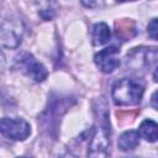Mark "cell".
<instances>
[{"label": "cell", "mask_w": 158, "mask_h": 158, "mask_svg": "<svg viewBox=\"0 0 158 158\" xmlns=\"http://www.w3.org/2000/svg\"><path fill=\"white\" fill-rule=\"evenodd\" d=\"M0 133L11 141H25L31 135V126L21 117H2L0 118Z\"/></svg>", "instance_id": "obj_4"}, {"label": "cell", "mask_w": 158, "mask_h": 158, "mask_svg": "<svg viewBox=\"0 0 158 158\" xmlns=\"http://www.w3.org/2000/svg\"><path fill=\"white\" fill-rule=\"evenodd\" d=\"M144 94V84L136 78H122L114 83L111 98L117 106L138 105Z\"/></svg>", "instance_id": "obj_2"}, {"label": "cell", "mask_w": 158, "mask_h": 158, "mask_svg": "<svg viewBox=\"0 0 158 158\" xmlns=\"http://www.w3.org/2000/svg\"><path fill=\"white\" fill-rule=\"evenodd\" d=\"M60 158H77L75 156H73L72 153H65V154H63Z\"/></svg>", "instance_id": "obj_13"}, {"label": "cell", "mask_w": 158, "mask_h": 158, "mask_svg": "<svg viewBox=\"0 0 158 158\" xmlns=\"http://www.w3.org/2000/svg\"><path fill=\"white\" fill-rule=\"evenodd\" d=\"M17 158H32V157H27V156H21V157H17Z\"/></svg>", "instance_id": "obj_14"}, {"label": "cell", "mask_w": 158, "mask_h": 158, "mask_svg": "<svg viewBox=\"0 0 158 158\" xmlns=\"http://www.w3.org/2000/svg\"><path fill=\"white\" fill-rule=\"evenodd\" d=\"M120 49L116 46H109L94 56V62L96 67L102 72V73H112L117 67L120 65Z\"/></svg>", "instance_id": "obj_6"}, {"label": "cell", "mask_w": 158, "mask_h": 158, "mask_svg": "<svg viewBox=\"0 0 158 158\" xmlns=\"http://www.w3.org/2000/svg\"><path fill=\"white\" fill-rule=\"evenodd\" d=\"M138 144H139V135L136 130H127V131L122 132L117 141L118 149L122 152L132 151Z\"/></svg>", "instance_id": "obj_8"}, {"label": "cell", "mask_w": 158, "mask_h": 158, "mask_svg": "<svg viewBox=\"0 0 158 158\" xmlns=\"http://www.w3.org/2000/svg\"><path fill=\"white\" fill-rule=\"evenodd\" d=\"M156 95H157V91H154L153 95H152V102H153V107L154 109H157V105H156Z\"/></svg>", "instance_id": "obj_12"}, {"label": "cell", "mask_w": 158, "mask_h": 158, "mask_svg": "<svg viewBox=\"0 0 158 158\" xmlns=\"http://www.w3.org/2000/svg\"><path fill=\"white\" fill-rule=\"evenodd\" d=\"M16 65L23 74L30 77L33 81L41 83L48 77L47 68L28 52H22L16 57Z\"/></svg>", "instance_id": "obj_5"}, {"label": "cell", "mask_w": 158, "mask_h": 158, "mask_svg": "<svg viewBox=\"0 0 158 158\" xmlns=\"http://www.w3.org/2000/svg\"><path fill=\"white\" fill-rule=\"evenodd\" d=\"M106 109V106L104 110L100 109L101 114L99 112V123L95 126L93 135L89 139L88 158H109L111 143V127L109 121V112Z\"/></svg>", "instance_id": "obj_1"}, {"label": "cell", "mask_w": 158, "mask_h": 158, "mask_svg": "<svg viewBox=\"0 0 158 158\" xmlns=\"http://www.w3.org/2000/svg\"><path fill=\"white\" fill-rule=\"evenodd\" d=\"M111 38V30L107 23L105 22H98L93 26L91 31V41L94 46H104L106 44Z\"/></svg>", "instance_id": "obj_7"}, {"label": "cell", "mask_w": 158, "mask_h": 158, "mask_svg": "<svg viewBox=\"0 0 158 158\" xmlns=\"http://www.w3.org/2000/svg\"><path fill=\"white\" fill-rule=\"evenodd\" d=\"M38 14H40V16H41L43 20H46V21L52 20V19L54 17V15H56V12H54L53 9H43V10H40Z\"/></svg>", "instance_id": "obj_11"}, {"label": "cell", "mask_w": 158, "mask_h": 158, "mask_svg": "<svg viewBox=\"0 0 158 158\" xmlns=\"http://www.w3.org/2000/svg\"><path fill=\"white\" fill-rule=\"evenodd\" d=\"M139 138H143L147 142H156L158 138V125L156 121L151 118H146L141 122L138 130H137Z\"/></svg>", "instance_id": "obj_9"}, {"label": "cell", "mask_w": 158, "mask_h": 158, "mask_svg": "<svg viewBox=\"0 0 158 158\" xmlns=\"http://www.w3.org/2000/svg\"><path fill=\"white\" fill-rule=\"evenodd\" d=\"M147 32H148V36L152 38V40H157V32H158V30H157V19L154 17V19H152L151 20V22L148 23V26H147Z\"/></svg>", "instance_id": "obj_10"}, {"label": "cell", "mask_w": 158, "mask_h": 158, "mask_svg": "<svg viewBox=\"0 0 158 158\" xmlns=\"http://www.w3.org/2000/svg\"><path fill=\"white\" fill-rule=\"evenodd\" d=\"M23 23L17 17H10L0 22V47L14 49L21 43L23 36Z\"/></svg>", "instance_id": "obj_3"}]
</instances>
